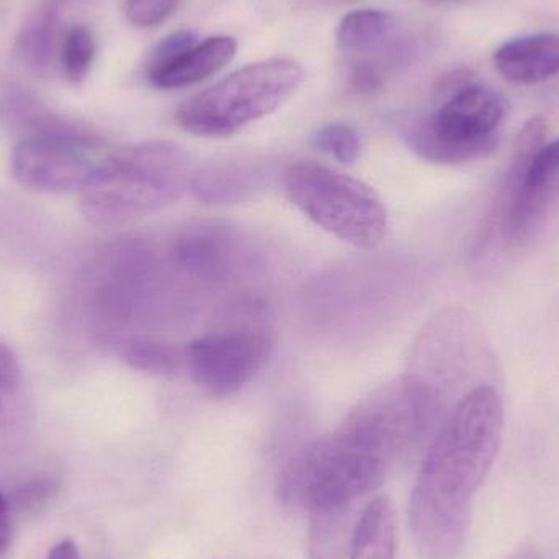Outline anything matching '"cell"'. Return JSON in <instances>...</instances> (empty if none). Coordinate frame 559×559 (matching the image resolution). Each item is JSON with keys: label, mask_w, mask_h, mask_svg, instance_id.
<instances>
[{"label": "cell", "mask_w": 559, "mask_h": 559, "mask_svg": "<svg viewBox=\"0 0 559 559\" xmlns=\"http://www.w3.org/2000/svg\"><path fill=\"white\" fill-rule=\"evenodd\" d=\"M10 535H12V527H10V502L0 491V557L9 548Z\"/></svg>", "instance_id": "d4e9b609"}, {"label": "cell", "mask_w": 559, "mask_h": 559, "mask_svg": "<svg viewBox=\"0 0 559 559\" xmlns=\"http://www.w3.org/2000/svg\"><path fill=\"white\" fill-rule=\"evenodd\" d=\"M176 7L177 0H127L124 13L128 22L134 26L151 28L166 22Z\"/></svg>", "instance_id": "7402d4cb"}, {"label": "cell", "mask_w": 559, "mask_h": 559, "mask_svg": "<svg viewBox=\"0 0 559 559\" xmlns=\"http://www.w3.org/2000/svg\"><path fill=\"white\" fill-rule=\"evenodd\" d=\"M58 38V7L55 2L38 7L23 23L13 43L16 59L29 71L41 74L55 59Z\"/></svg>", "instance_id": "5bb4252c"}, {"label": "cell", "mask_w": 559, "mask_h": 559, "mask_svg": "<svg viewBox=\"0 0 559 559\" xmlns=\"http://www.w3.org/2000/svg\"><path fill=\"white\" fill-rule=\"evenodd\" d=\"M274 335L262 322H235L186 345V370L215 397L239 393L267 365Z\"/></svg>", "instance_id": "9c48e42d"}, {"label": "cell", "mask_w": 559, "mask_h": 559, "mask_svg": "<svg viewBox=\"0 0 559 559\" xmlns=\"http://www.w3.org/2000/svg\"><path fill=\"white\" fill-rule=\"evenodd\" d=\"M511 559H544L534 548H525V550L518 551Z\"/></svg>", "instance_id": "4316f807"}, {"label": "cell", "mask_w": 559, "mask_h": 559, "mask_svg": "<svg viewBox=\"0 0 559 559\" xmlns=\"http://www.w3.org/2000/svg\"><path fill=\"white\" fill-rule=\"evenodd\" d=\"M504 404L479 384L443 417L430 440L409 502V524L424 559H456L465 548L473 498L498 456Z\"/></svg>", "instance_id": "6da1fadb"}, {"label": "cell", "mask_w": 559, "mask_h": 559, "mask_svg": "<svg viewBox=\"0 0 559 559\" xmlns=\"http://www.w3.org/2000/svg\"><path fill=\"white\" fill-rule=\"evenodd\" d=\"M189 154L173 141H144L110 151L81 192V212L95 226L127 225L180 199L192 182Z\"/></svg>", "instance_id": "3957f363"}, {"label": "cell", "mask_w": 559, "mask_h": 559, "mask_svg": "<svg viewBox=\"0 0 559 559\" xmlns=\"http://www.w3.org/2000/svg\"><path fill=\"white\" fill-rule=\"evenodd\" d=\"M282 183L286 199L329 235L360 249L383 242L386 206L361 180L314 160H299L286 167Z\"/></svg>", "instance_id": "8992f818"}, {"label": "cell", "mask_w": 559, "mask_h": 559, "mask_svg": "<svg viewBox=\"0 0 559 559\" xmlns=\"http://www.w3.org/2000/svg\"><path fill=\"white\" fill-rule=\"evenodd\" d=\"M400 459L377 432L347 414L334 432L289 459L277 495L286 508L312 512L354 508L380 488Z\"/></svg>", "instance_id": "7a4b0ae2"}, {"label": "cell", "mask_w": 559, "mask_h": 559, "mask_svg": "<svg viewBox=\"0 0 559 559\" xmlns=\"http://www.w3.org/2000/svg\"><path fill=\"white\" fill-rule=\"evenodd\" d=\"M316 147L342 164H354L360 156V136L347 123H329L314 134Z\"/></svg>", "instance_id": "44dd1931"}, {"label": "cell", "mask_w": 559, "mask_h": 559, "mask_svg": "<svg viewBox=\"0 0 559 559\" xmlns=\"http://www.w3.org/2000/svg\"><path fill=\"white\" fill-rule=\"evenodd\" d=\"M396 521L390 499L374 498L361 512L348 559H394Z\"/></svg>", "instance_id": "4fadbf2b"}, {"label": "cell", "mask_w": 559, "mask_h": 559, "mask_svg": "<svg viewBox=\"0 0 559 559\" xmlns=\"http://www.w3.org/2000/svg\"><path fill=\"white\" fill-rule=\"evenodd\" d=\"M255 174L239 166L206 167L193 173L190 189L210 203H231L246 199L254 190Z\"/></svg>", "instance_id": "e0dca14e"}, {"label": "cell", "mask_w": 559, "mask_h": 559, "mask_svg": "<svg viewBox=\"0 0 559 559\" xmlns=\"http://www.w3.org/2000/svg\"><path fill=\"white\" fill-rule=\"evenodd\" d=\"M120 357L130 367L153 374H174L186 368V347L150 337H131L121 342Z\"/></svg>", "instance_id": "ac0fdd59"}, {"label": "cell", "mask_w": 559, "mask_h": 559, "mask_svg": "<svg viewBox=\"0 0 559 559\" xmlns=\"http://www.w3.org/2000/svg\"><path fill=\"white\" fill-rule=\"evenodd\" d=\"M302 75L301 66L289 59L252 62L180 105L177 123L195 136H231L282 107Z\"/></svg>", "instance_id": "5b68a950"}, {"label": "cell", "mask_w": 559, "mask_h": 559, "mask_svg": "<svg viewBox=\"0 0 559 559\" xmlns=\"http://www.w3.org/2000/svg\"><path fill=\"white\" fill-rule=\"evenodd\" d=\"M46 559H82L74 542L62 540L49 550Z\"/></svg>", "instance_id": "484cf974"}, {"label": "cell", "mask_w": 559, "mask_h": 559, "mask_svg": "<svg viewBox=\"0 0 559 559\" xmlns=\"http://www.w3.org/2000/svg\"><path fill=\"white\" fill-rule=\"evenodd\" d=\"M236 238L228 226L202 223L190 226L177 239V264L200 278H219L235 262Z\"/></svg>", "instance_id": "8fae6325"}, {"label": "cell", "mask_w": 559, "mask_h": 559, "mask_svg": "<svg viewBox=\"0 0 559 559\" xmlns=\"http://www.w3.org/2000/svg\"><path fill=\"white\" fill-rule=\"evenodd\" d=\"M94 33L85 25H74L68 29L61 46V68L64 78L72 85H81L87 79L95 61Z\"/></svg>", "instance_id": "d6986e66"}, {"label": "cell", "mask_w": 559, "mask_h": 559, "mask_svg": "<svg viewBox=\"0 0 559 559\" xmlns=\"http://www.w3.org/2000/svg\"><path fill=\"white\" fill-rule=\"evenodd\" d=\"M108 154L104 141L82 128L45 124L15 144L10 173L35 192H82Z\"/></svg>", "instance_id": "52a82bcc"}, {"label": "cell", "mask_w": 559, "mask_h": 559, "mask_svg": "<svg viewBox=\"0 0 559 559\" xmlns=\"http://www.w3.org/2000/svg\"><path fill=\"white\" fill-rule=\"evenodd\" d=\"M56 492V483L49 478H35L22 483L13 492V502L19 509L41 508Z\"/></svg>", "instance_id": "cb8c5ba5"}, {"label": "cell", "mask_w": 559, "mask_h": 559, "mask_svg": "<svg viewBox=\"0 0 559 559\" xmlns=\"http://www.w3.org/2000/svg\"><path fill=\"white\" fill-rule=\"evenodd\" d=\"M547 124L532 118L515 141L511 176L502 202L504 235L522 242L559 203V138L544 144Z\"/></svg>", "instance_id": "ba28073f"}, {"label": "cell", "mask_w": 559, "mask_h": 559, "mask_svg": "<svg viewBox=\"0 0 559 559\" xmlns=\"http://www.w3.org/2000/svg\"><path fill=\"white\" fill-rule=\"evenodd\" d=\"M429 5H445V3L459 2V0H423Z\"/></svg>", "instance_id": "83f0119b"}, {"label": "cell", "mask_w": 559, "mask_h": 559, "mask_svg": "<svg viewBox=\"0 0 559 559\" xmlns=\"http://www.w3.org/2000/svg\"><path fill=\"white\" fill-rule=\"evenodd\" d=\"M396 19L384 10H354L338 23L335 41L345 55L358 56L374 51L393 33Z\"/></svg>", "instance_id": "2e32d148"}, {"label": "cell", "mask_w": 559, "mask_h": 559, "mask_svg": "<svg viewBox=\"0 0 559 559\" xmlns=\"http://www.w3.org/2000/svg\"><path fill=\"white\" fill-rule=\"evenodd\" d=\"M309 515V559L347 557L358 524V519H354V508L328 509Z\"/></svg>", "instance_id": "9a60e30c"}, {"label": "cell", "mask_w": 559, "mask_h": 559, "mask_svg": "<svg viewBox=\"0 0 559 559\" xmlns=\"http://www.w3.org/2000/svg\"><path fill=\"white\" fill-rule=\"evenodd\" d=\"M22 368L9 345L0 341V426L26 409Z\"/></svg>", "instance_id": "ffe728a7"}, {"label": "cell", "mask_w": 559, "mask_h": 559, "mask_svg": "<svg viewBox=\"0 0 559 559\" xmlns=\"http://www.w3.org/2000/svg\"><path fill=\"white\" fill-rule=\"evenodd\" d=\"M439 105L411 124L407 144L420 159L433 164L473 163L491 156L501 143L508 102L475 81L472 72L455 71L437 87Z\"/></svg>", "instance_id": "277c9868"}, {"label": "cell", "mask_w": 559, "mask_h": 559, "mask_svg": "<svg viewBox=\"0 0 559 559\" xmlns=\"http://www.w3.org/2000/svg\"><path fill=\"white\" fill-rule=\"evenodd\" d=\"M197 43H199V38H197L195 33L189 32V29L170 33L163 41L157 43L156 48L151 51L146 62V74L163 68L167 62L173 61L177 56L195 46Z\"/></svg>", "instance_id": "603a6c76"}, {"label": "cell", "mask_w": 559, "mask_h": 559, "mask_svg": "<svg viewBox=\"0 0 559 559\" xmlns=\"http://www.w3.org/2000/svg\"><path fill=\"white\" fill-rule=\"evenodd\" d=\"M236 49L238 43L231 36H212L146 75L154 87L163 91L190 87L222 71L235 58Z\"/></svg>", "instance_id": "7c38bea8"}, {"label": "cell", "mask_w": 559, "mask_h": 559, "mask_svg": "<svg viewBox=\"0 0 559 559\" xmlns=\"http://www.w3.org/2000/svg\"><path fill=\"white\" fill-rule=\"evenodd\" d=\"M495 66L506 81L534 85L559 72L558 33H537L506 41L495 52Z\"/></svg>", "instance_id": "30bf717a"}]
</instances>
